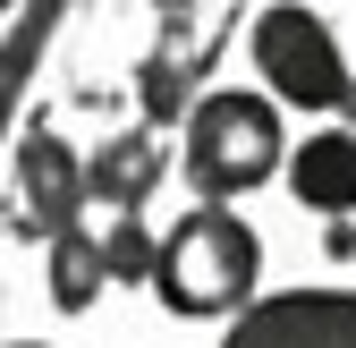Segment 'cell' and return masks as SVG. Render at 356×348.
Wrapping results in <instances>:
<instances>
[{"mask_svg": "<svg viewBox=\"0 0 356 348\" xmlns=\"http://www.w3.org/2000/svg\"><path fill=\"white\" fill-rule=\"evenodd\" d=\"M220 348H356V289H272L246 297Z\"/></svg>", "mask_w": 356, "mask_h": 348, "instance_id": "obj_5", "label": "cell"}, {"mask_svg": "<svg viewBox=\"0 0 356 348\" xmlns=\"http://www.w3.org/2000/svg\"><path fill=\"white\" fill-rule=\"evenodd\" d=\"M68 221H85V153H68L51 119H26L9 136V238L42 246Z\"/></svg>", "mask_w": 356, "mask_h": 348, "instance_id": "obj_4", "label": "cell"}, {"mask_svg": "<svg viewBox=\"0 0 356 348\" xmlns=\"http://www.w3.org/2000/svg\"><path fill=\"white\" fill-rule=\"evenodd\" d=\"M339 127H356V85H348V102H339Z\"/></svg>", "mask_w": 356, "mask_h": 348, "instance_id": "obj_13", "label": "cell"}, {"mask_svg": "<svg viewBox=\"0 0 356 348\" xmlns=\"http://www.w3.org/2000/svg\"><path fill=\"white\" fill-rule=\"evenodd\" d=\"M246 52H254L263 94L297 102V111H339L348 85H356L339 34H331V17L314 9V0H272V9H254L246 17Z\"/></svg>", "mask_w": 356, "mask_h": 348, "instance_id": "obj_3", "label": "cell"}, {"mask_svg": "<svg viewBox=\"0 0 356 348\" xmlns=\"http://www.w3.org/2000/svg\"><path fill=\"white\" fill-rule=\"evenodd\" d=\"M323 255H331V264H356V221H331L323 230Z\"/></svg>", "mask_w": 356, "mask_h": 348, "instance_id": "obj_11", "label": "cell"}, {"mask_svg": "<svg viewBox=\"0 0 356 348\" xmlns=\"http://www.w3.org/2000/svg\"><path fill=\"white\" fill-rule=\"evenodd\" d=\"M161 145H153V127H127V136H111L94 161H85V204H102V212H145L153 187H161Z\"/></svg>", "mask_w": 356, "mask_h": 348, "instance_id": "obj_8", "label": "cell"}, {"mask_svg": "<svg viewBox=\"0 0 356 348\" xmlns=\"http://www.w3.org/2000/svg\"><path fill=\"white\" fill-rule=\"evenodd\" d=\"M42 289H51V306H60V315L102 306L111 272H102V238L85 230V221H68V230H51V238H42Z\"/></svg>", "mask_w": 356, "mask_h": 348, "instance_id": "obj_9", "label": "cell"}, {"mask_svg": "<svg viewBox=\"0 0 356 348\" xmlns=\"http://www.w3.org/2000/svg\"><path fill=\"white\" fill-rule=\"evenodd\" d=\"M0 348H51V340H0Z\"/></svg>", "mask_w": 356, "mask_h": 348, "instance_id": "obj_14", "label": "cell"}, {"mask_svg": "<svg viewBox=\"0 0 356 348\" xmlns=\"http://www.w3.org/2000/svg\"><path fill=\"white\" fill-rule=\"evenodd\" d=\"M212 52H220V34H195V17H161V42L136 60L145 127H178V119H187V102L204 94V77H212Z\"/></svg>", "mask_w": 356, "mask_h": 348, "instance_id": "obj_6", "label": "cell"}, {"mask_svg": "<svg viewBox=\"0 0 356 348\" xmlns=\"http://www.w3.org/2000/svg\"><path fill=\"white\" fill-rule=\"evenodd\" d=\"M289 196L323 221H356V127H314L305 145H289Z\"/></svg>", "mask_w": 356, "mask_h": 348, "instance_id": "obj_7", "label": "cell"}, {"mask_svg": "<svg viewBox=\"0 0 356 348\" xmlns=\"http://www.w3.org/2000/svg\"><path fill=\"white\" fill-rule=\"evenodd\" d=\"M94 238H102V272H111V280H127V289L153 280V246H161V230L145 221V212H111Z\"/></svg>", "mask_w": 356, "mask_h": 348, "instance_id": "obj_10", "label": "cell"}, {"mask_svg": "<svg viewBox=\"0 0 356 348\" xmlns=\"http://www.w3.org/2000/svg\"><path fill=\"white\" fill-rule=\"evenodd\" d=\"M280 161H289V127L263 85H204L178 119V170H187L195 204H238L272 187Z\"/></svg>", "mask_w": 356, "mask_h": 348, "instance_id": "obj_2", "label": "cell"}, {"mask_svg": "<svg viewBox=\"0 0 356 348\" xmlns=\"http://www.w3.org/2000/svg\"><path fill=\"white\" fill-rule=\"evenodd\" d=\"M153 9H161V17H195V0H153Z\"/></svg>", "mask_w": 356, "mask_h": 348, "instance_id": "obj_12", "label": "cell"}, {"mask_svg": "<svg viewBox=\"0 0 356 348\" xmlns=\"http://www.w3.org/2000/svg\"><path fill=\"white\" fill-rule=\"evenodd\" d=\"M263 280V238L238 204H187L178 221L161 230L153 246V297L178 315V323H220L238 315Z\"/></svg>", "mask_w": 356, "mask_h": 348, "instance_id": "obj_1", "label": "cell"}]
</instances>
